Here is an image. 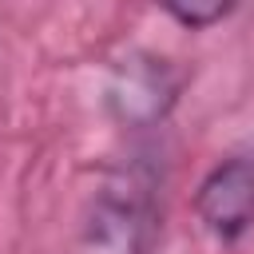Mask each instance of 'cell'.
Returning <instances> with one entry per match:
<instances>
[{
	"mask_svg": "<svg viewBox=\"0 0 254 254\" xmlns=\"http://www.w3.org/2000/svg\"><path fill=\"white\" fill-rule=\"evenodd\" d=\"M194 210L214 238H238L254 226V159L218 163L194 194Z\"/></svg>",
	"mask_w": 254,
	"mask_h": 254,
	"instance_id": "cell-1",
	"label": "cell"
},
{
	"mask_svg": "<svg viewBox=\"0 0 254 254\" xmlns=\"http://www.w3.org/2000/svg\"><path fill=\"white\" fill-rule=\"evenodd\" d=\"M171 20H179L183 28H210L222 16H230L242 0H155Z\"/></svg>",
	"mask_w": 254,
	"mask_h": 254,
	"instance_id": "cell-2",
	"label": "cell"
}]
</instances>
